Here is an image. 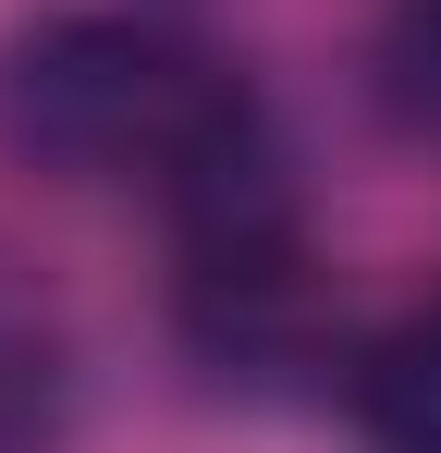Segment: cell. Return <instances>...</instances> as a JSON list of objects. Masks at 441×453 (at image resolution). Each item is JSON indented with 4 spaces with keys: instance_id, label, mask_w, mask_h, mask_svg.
<instances>
[{
    "instance_id": "6da1fadb",
    "label": "cell",
    "mask_w": 441,
    "mask_h": 453,
    "mask_svg": "<svg viewBox=\"0 0 441 453\" xmlns=\"http://www.w3.org/2000/svg\"><path fill=\"white\" fill-rule=\"evenodd\" d=\"M0 148L50 184L147 196L172 245L294 209L258 86L197 25L123 12V0H74V12H37L0 37Z\"/></svg>"
},
{
    "instance_id": "277c9868",
    "label": "cell",
    "mask_w": 441,
    "mask_h": 453,
    "mask_svg": "<svg viewBox=\"0 0 441 453\" xmlns=\"http://www.w3.org/2000/svg\"><path fill=\"white\" fill-rule=\"evenodd\" d=\"M368 111L417 159H441V0H380V25H368Z\"/></svg>"
},
{
    "instance_id": "3957f363",
    "label": "cell",
    "mask_w": 441,
    "mask_h": 453,
    "mask_svg": "<svg viewBox=\"0 0 441 453\" xmlns=\"http://www.w3.org/2000/svg\"><path fill=\"white\" fill-rule=\"evenodd\" d=\"M62 417H74V343L37 306V282L0 270V453H62Z\"/></svg>"
},
{
    "instance_id": "7a4b0ae2",
    "label": "cell",
    "mask_w": 441,
    "mask_h": 453,
    "mask_svg": "<svg viewBox=\"0 0 441 453\" xmlns=\"http://www.w3.org/2000/svg\"><path fill=\"white\" fill-rule=\"evenodd\" d=\"M344 417L368 453H441V295L392 306L344 356Z\"/></svg>"
}]
</instances>
